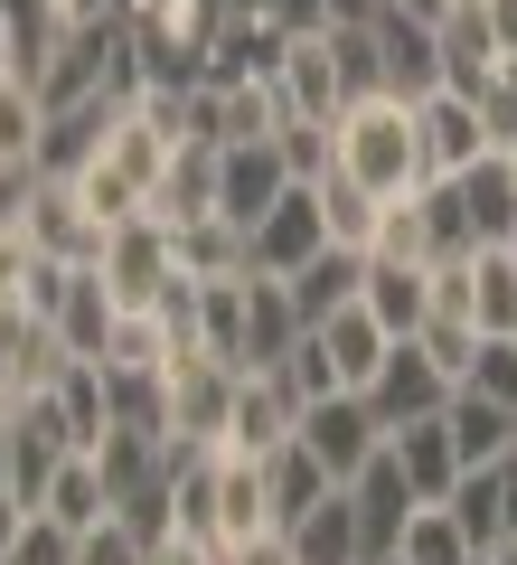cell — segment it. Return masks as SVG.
I'll use <instances>...</instances> for the list:
<instances>
[{
	"label": "cell",
	"instance_id": "cell-30",
	"mask_svg": "<svg viewBox=\"0 0 517 565\" xmlns=\"http://www.w3.org/2000/svg\"><path fill=\"white\" fill-rule=\"evenodd\" d=\"M442 509L461 519V537H471L480 556H498V546H508V500H498V462H489V471H461Z\"/></svg>",
	"mask_w": 517,
	"mask_h": 565
},
{
	"label": "cell",
	"instance_id": "cell-55",
	"mask_svg": "<svg viewBox=\"0 0 517 565\" xmlns=\"http://www.w3.org/2000/svg\"><path fill=\"white\" fill-rule=\"evenodd\" d=\"M498 565H517V537H508V546H498Z\"/></svg>",
	"mask_w": 517,
	"mask_h": 565
},
{
	"label": "cell",
	"instance_id": "cell-19",
	"mask_svg": "<svg viewBox=\"0 0 517 565\" xmlns=\"http://www.w3.org/2000/svg\"><path fill=\"white\" fill-rule=\"evenodd\" d=\"M47 330H57L66 359H95V367H104V349H114V330H122V302L104 292L95 264H76V274H66V302H57V321H47Z\"/></svg>",
	"mask_w": 517,
	"mask_h": 565
},
{
	"label": "cell",
	"instance_id": "cell-8",
	"mask_svg": "<svg viewBox=\"0 0 517 565\" xmlns=\"http://www.w3.org/2000/svg\"><path fill=\"white\" fill-rule=\"evenodd\" d=\"M311 255H330L320 189H282V207H263V226L245 236V274H301Z\"/></svg>",
	"mask_w": 517,
	"mask_h": 565
},
{
	"label": "cell",
	"instance_id": "cell-43",
	"mask_svg": "<svg viewBox=\"0 0 517 565\" xmlns=\"http://www.w3.org/2000/svg\"><path fill=\"white\" fill-rule=\"evenodd\" d=\"M0 565H76V527H57V519H29L20 537H10V556Z\"/></svg>",
	"mask_w": 517,
	"mask_h": 565
},
{
	"label": "cell",
	"instance_id": "cell-56",
	"mask_svg": "<svg viewBox=\"0 0 517 565\" xmlns=\"http://www.w3.org/2000/svg\"><path fill=\"white\" fill-rule=\"evenodd\" d=\"M471 565H498V556H471Z\"/></svg>",
	"mask_w": 517,
	"mask_h": 565
},
{
	"label": "cell",
	"instance_id": "cell-42",
	"mask_svg": "<svg viewBox=\"0 0 517 565\" xmlns=\"http://www.w3.org/2000/svg\"><path fill=\"white\" fill-rule=\"evenodd\" d=\"M480 340H489V330H480V321H423V330H414V349H423V359H433V367H442V377H452V386L471 377Z\"/></svg>",
	"mask_w": 517,
	"mask_h": 565
},
{
	"label": "cell",
	"instance_id": "cell-44",
	"mask_svg": "<svg viewBox=\"0 0 517 565\" xmlns=\"http://www.w3.org/2000/svg\"><path fill=\"white\" fill-rule=\"evenodd\" d=\"M461 386H480V396L517 405V340H480V359H471V377H461Z\"/></svg>",
	"mask_w": 517,
	"mask_h": 565
},
{
	"label": "cell",
	"instance_id": "cell-49",
	"mask_svg": "<svg viewBox=\"0 0 517 565\" xmlns=\"http://www.w3.org/2000/svg\"><path fill=\"white\" fill-rule=\"evenodd\" d=\"M95 20H122V0H57V29H95Z\"/></svg>",
	"mask_w": 517,
	"mask_h": 565
},
{
	"label": "cell",
	"instance_id": "cell-47",
	"mask_svg": "<svg viewBox=\"0 0 517 565\" xmlns=\"http://www.w3.org/2000/svg\"><path fill=\"white\" fill-rule=\"evenodd\" d=\"M480 20H489V39H498V57L517 66V0H480Z\"/></svg>",
	"mask_w": 517,
	"mask_h": 565
},
{
	"label": "cell",
	"instance_id": "cell-26",
	"mask_svg": "<svg viewBox=\"0 0 517 565\" xmlns=\"http://www.w3.org/2000/svg\"><path fill=\"white\" fill-rule=\"evenodd\" d=\"M39 519L76 527V537H85L95 519H114V481H104L95 452H66V462H57V481H47V509H39Z\"/></svg>",
	"mask_w": 517,
	"mask_h": 565
},
{
	"label": "cell",
	"instance_id": "cell-38",
	"mask_svg": "<svg viewBox=\"0 0 517 565\" xmlns=\"http://www.w3.org/2000/svg\"><path fill=\"white\" fill-rule=\"evenodd\" d=\"M226 95V141H273L282 132V85L263 76V85H217Z\"/></svg>",
	"mask_w": 517,
	"mask_h": 565
},
{
	"label": "cell",
	"instance_id": "cell-4",
	"mask_svg": "<svg viewBox=\"0 0 517 565\" xmlns=\"http://www.w3.org/2000/svg\"><path fill=\"white\" fill-rule=\"evenodd\" d=\"M104 292H114L122 311H160V292L180 282V245H170V226L160 217H132V226H114L104 236Z\"/></svg>",
	"mask_w": 517,
	"mask_h": 565
},
{
	"label": "cell",
	"instance_id": "cell-35",
	"mask_svg": "<svg viewBox=\"0 0 517 565\" xmlns=\"http://www.w3.org/2000/svg\"><path fill=\"white\" fill-rule=\"evenodd\" d=\"M198 340H207V359H226V367L245 359V274L198 282Z\"/></svg>",
	"mask_w": 517,
	"mask_h": 565
},
{
	"label": "cell",
	"instance_id": "cell-57",
	"mask_svg": "<svg viewBox=\"0 0 517 565\" xmlns=\"http://www.w3.org/2000/svg\"><path fill=\"white\" fill-rule=\"evenodd\" d=\"M377 565H405V556H377Z\"/></svg>",
	"mask_w": 517,
	"mask_h": 565
},
{
	"label": "cell",
	"instance_id": "cell-46",
	"mask_svg": "<svg viewBox=\"0 0 517 565\" xmlns=\"http://www.w3.org/2000/svg\"><path fill=\"white\" fill-rule=\"evenodd\" d=\"M226 565H292V537L282 527L273 537H245V546H226Z\"/></svg>",
	"mask_w": 517,
	"mask_h": 565
},
{
	"label": "cell",
	"instance_id": "cell-33",
	"mask_svg": "<svg viewBox=\"0 0 517 565\" xmlns=\"http://www.w3.org/2000/svg\"><path fill=\"white\" fill-rule=\"evenodd\" d=\"M39 141H47V104L39 85H0V170H39Z\"/></svg>",
	"mask_w": 517,
	"mask_h": 565
},
{
	"label": "cell",
	"instance_id": "cell-17",
	"mask_svg": "<svg viewBox=\"0 0 517 565\" xmlns=\"http://www.w3.org/2000/svg\"><path fill=\"white\" fill-rule=\"evenodd\" d=\"M358 311L386 330V340H414V330L433 321V264H377V255H367Z\"/></svg>",
	"mask_w": 517,
	"mask_h": 565
},
{
	"label": "cell",
	"instance_id": "cell-20",
	"mask_svg": "<svg viewBox=\"0 0 517 565\" xmlns=\"http://www.w3.org/2000/svg\"><path fill=\"white\" fill-rule=\"evenodd\" d=\"M282 47H292L282 20H217V39H207V85H263V76H282Z\"/></svg>",
	"mask_w": 517,
	"mask_h": 565
},
{
	"label": "cell",
	"instance_id": "cell-51",
	"mask_svg": "<svg viewBox=\"0 0 517 565\" xmlns=\"http://www.w3.org/2000/svg\"><path fill=\"white\" fill-rule=\"evenodd\" d=\"M0 76H29V57H20V39H10V20H0Z\"/></svg>",
	"mask_w": 517,
	"mask_h": 565
},
{
	"label": "cell",
	"instance_id": "cell-13",
	"mask_svg": "<svg viewBox=\"0 0 517 565\" xmlns=\"http://www.w3.org/2000/svg\"><path fill=\"white\" fill-rule=\"evenodd\" d=\"M367 29H377V57H386V95L423 104L442 95V47H433V20H405V10H367Z\"/></svg>",
	"mask_w": 517,
	"mask_h": 565
},
{
	"label": "cell",
	"instance_id": "cell-28",
	"mask_svg": "<svg viewBox=\"0 0 517 565\" xmlns=\"http://www.w3.org/2000/svg\"><path fill=\"white\" fill-rule=\"evenodd\" d=\"M471 321L489 340H517V255L508 245H480L471 255Z\"/></svg>",
	"mask_w": 517,
	"mask_h": 565
},
{
	"label": "cell",
	"instance_id": "cell-23",
	"mask_svg": "<svg viewBox=\"0 0 517 565\" xmlns=\"http://www.w3.org/2000/svg\"><path fill=\"white\" fill-rule=\"evenodd\" d=\"M282 537H292V565H367V537H358V509H348V490H330L320 509H301Z\"/></svg>",
	"mask_w": 517,
	"mask_h": 565
},
{
	"label": "cell",
	"instance_id": "cell-15",
	"mask_svg": "<svg viewBox=\"0 0 517 565\" xmlns=\"http://www.w3.org/2000/svg\"><path fill=\"white\" fill-rule=\"evenodd\" d=\"M282 114H311V122H338L348 114V85H338V57H330V29H292L282 47Z\"/></svg>",
	"mask_w": 517,
	"mask_h": 565
},
{
	"label": "cell",
	"instance_id": "cell-58",
	"mask_svg": "<svg viewBox=\"0 0 517 565\" xmlns=\"http://www.w3.org/2000/svg\"><path fill=\"white\" fill-rule=\"evenodd\" d=\"M508 255H517V236H508Z\"/></svg>",
	"mask_w": 517,
	"mask_h": 565
},
{
	"label": "cell",
	"instance_id": "cell-22",
	"mask_svg": "<svg viewBox=\"0 0 517 565\" xmlns=\"http://www.w3.org/2000/svg\"><path fill=\"white\" fill-rule=\"evenodd\" d=\"M273 490H263V462L245 452H217V546H245V537H273Z\"/></svg>",
	"mask_w": 517,
	"mask_h": 565
},
{
	"label": "cell",
	"instance_id": "cell-9",
	"mask_svg": "<svg viewBox=\"0 0 517 565\" xmlns=\"http://www.w3.org/2000/svg\"><path fill=\"white\" fill-rule=\"evenodd\" d=\"M282 189H292V170H282L273 141H226V151H217V217L226 226L255 236L263 207H282Z\"/></svg>",
	"mask_w": 517,
	"mask_h": 565
},
{
	"label": "cell",
	"instance_id": "cell-34",
	"mask_svg": "<svg viewBox=\"0 0 517 565\" xmlns=\"http://www.w3.org/2000/svg\"><path fill=\"white\" fill-rule=\"evenodd\" d=\"M263 490H273V519L292 527L301 509H320V500H330L338 481H330V471H320V462H311V452H301V444H282L273 462H263Z\"/></svg>",
	"mask_w": 517,
	"mask_h": 565
},
{
	"label": "cell",
	"instance_id": "cell-11",
	"mask_svg": "<svg viewBox=\"0 0 517 565\" xmlns=\"http://www.w3.org/2000/svg\"><path fill=\"white\" fill-rule=\"evenodd\" d=\"M414 132H423V170H433V180H461L471 161H489V122H480V104L452 95V85L414 104Z\"/></svg>",
	"mask_w": 517,
	"mask_h": 565
},
{
	"label": "cell",
	"instance_id": "cell-48",
	"mask_svg": "<svg viewBox=\"0 0 517 565\" xmlns=\"http://www.w3.org/2000/svg\"><path fill=\"white\" fill-rule=\"evenodd\" d=\"M151 565H226V546H198V537H160Z\"/></svg>",
	"mask_w": 517,
	"mask_h": 565
},
{
	"label": "cell",
	"instance_id": "cell-2",
	"mask_svg": "<svg viewBox=\"0 0 517 565\" xmlns=\"http://www.w3.org/2000/svg\"><path fill=\"white\" fill-rule=\"evenodd\" d=\"M386 359H396V340H386V330L367 321L358 302H348V311H330V321H320L311 340L292 349V367H282V377H292L301 405H320V396H367Z\"/></svg>",
	"mask_w": 517,
	"mask_h": 565
},
{
	"label": "cell",
	"instance_id": "cell-21",
	"mask_svg": "<svg viewBox=\"0 0 517 565\" xmlns=\"http://www.w3.org/2000/svg\"><path fill=\"white\" fill-rule=\"evenodd\" d=\"M433 47H442V85H452V95H480V85L508 66V57H498V39H489V20H480V0H452V10H442Z\"/></svg>",
	"mask_w": 517,
	"mask_h": 565
},
{
	"label": "cell",
	"instance_id": "cell-14",
	"mask_svg": "<svg viewBox=\"0 0 517 565\" xmlns=\"http://www.w3.org/2000/svg\"><path fill=\"white\" fill-rule=\"evenodd\" d=\"M348 509H358V537H367V565L377 556H396L405 546V519H414V481H405V462L396 452H377V462L358 471V481H348Z\"/></svg>",
	"mask_w": 517,
	"mask_h": 565
},
{
	"label": "cell",
	"instance_id": "cell-24",
	"mask_svg": "<svg viewBox=\"0 0 517 565\" xmlns=\"http://www.w3.org/2000/svg\"><path fill=\"white\" fill-rule=\"evenodd\" d=\"M386 452L405 462L414 500H452V481H461V452H452V434H442V415H423V424H396V434H386Z\"/></svg>",
	"mask_w": 517,
	"mask_h": 565
},
{
	"label": "cell",
	"instance_id": "cell-18",
	"mask_svg": "<svg viewBox=\"0 0 517 565\" xmlns=\"http://www.w3.org/2000/svg\"><path fill=\"white\" fill-rule=\"evenodd\" d=\"M442 434H452L461 471H489V462H508V452H517V405L480 396V386H452V405H442Z\"/></svg>",
	"mask_w": 517,
	"mask_h": 565
},
{
	"label": "cell",
	"instance_id": "cell-6",
	"mask_svg": "<svg viewBox=\"0 0 517 565\" xmlns=\"http://www.w3.org/2000/svg\"><path fill=\"white\" fill-rule=\"evenodd\" d=\"M104 236H114V226H104L95 207L76 199V180H39L29 226H20L29 255H47V264H104Z\"/></svg>",
	"mask_w": 517,
	"mask_h": 565
},
{
	"label": "cell",
	"instance_id": "cell-37",
	"mask_svg": "<svg viewBox=\"0 0 517 565\" xmlns=\"http://www.w3.org/2000/svg\"><path fill=\"white\" fill-rule=\"evenodd\" d=\"M330 57H338L348 104H358V95H386V57H377V29H367V20H338V29H330Z\"/></svg>",
	"mask_w": 517,
	"mask_h": 565
},
{
	"label": "cell",
	"instance_id": "cell-1",
	"mask_svg": "<svg viewBox=\"0 0 517 565\" xmlns=\"http://www.w3.org/2000/svg\"><path fill=\"white\" fill-rule=\"evenodd\" d=\"M338 180L367 189L377 207L414 199L433 170H423V132H414V104L405 95H358L338 114Z\"/></svg>",
	"mask_w": 517,
	"mask_h": 565
},
{
	"label": "cell",
	"instance_id": "cell-36",
	"mask_svg": "<svg viewBox=\"0 0 517 565\" xmlns=\"http://www.w3.org/2000/svg\"><path fill=\"white\" fill-rule=\"evenodd\" d=\"M396 556H405V565H471L480 546L461 537V519H452L442 500H423L414 519H405V546H396Z\"/></svg>",
	"mask_w": 517,
	"mask_h": 565
},
{
	"label": "cell",
	"instance_id": "cell-7",
	"mask_svg": "<svg viewBox=\"0 0 517 565\" xmlns=\"http://www.w3.org/2000/svg\"><path fill=\"white\" fill-rule=\"evenodd\" d=\"M311 340V321H301L292 282L282 274H245V377H273V367H292V349Z\"/></svg>",
	"mask_w": 517,
	"mask_h": 565
},
{
	"label": "cell",
	"instance_id": "cell-53",
	"mask_svg": "<svg viewBox=\"0 0 517 565\" xmlns=\"http://www.w3.org/2000/svg\"><path fill=\"white\" fill-rule=\"evenodd\" d=\"M226 20H273V0H217Z\"/></svg>",
	"mask_w": 517,
	"mask_h": 565
},
{
	"label": "cell",
	"instance_id": "cell-29",
	"mask_svg": "<svg viewBox=\"0 0 517 565\" xmlns=\"http://www.w3.org/2000/svg\"><path fill=\"white\" fill-rule=\"evenodd\" d=\"M170 245H180V274H189V282H226V274H245V226H226V217H189V226H170Z\"/></svg>",
	"mask_w": 517,
	"mask_h": 565
},
{
	"label": "cell",
	"instance_id": "cell-32",
	"mask_svg": "<svg viewBox=\"0 0 517 565\" xmlns=\"http://www.w3.org/2000/svg\"><path fill=\"white\" fill-rule=\"evenodd\" d=\"M320 226H330V245H338V255H377L386 207L367 199V189H348V180H320Z\"/></svg>",
	"mask_w": 517,
	"mask_h": 565
},
{
	"label": "cell",
	"instance_id": "cell-5",
	"mask_svg": "<svg viewBox=\"0 0 517 565\" xmlns=\"http://www.w3.org/2000/svg\"><path fill=\"white\" fill-rule=\"evenodd\" d=\"M236 386H245V367H226V359L170 367V452H217L226 415H236Z\"/></svg>",
	"mask_w": 517,
	"mask_h": 565
},
{
	"label": "cell",
	"instance_id": "cell-54",
	"mask_svg": "<svg viewBox=\"0 0 517 565\" xmlns=\"http://www.w3.org/2000/svg\"><path fill=\"white\" fill-rule=\"evenodd\" d=\"M498 161H508V180H517V141H508V151H498Z\"/></svg>",
	"mask_w": 517,
	"mask_h": 565
},
{
	"label": "cell",
	"instance_id": "cell-41",
	"mask_svg": "<svg viewBox=\"0 0 517 565\" xmlns=\"http://www.w3.org/2000/svg\"><path fill=\"white\" fill-rule=\"evenodd\" d=\"M151 556H160V546L141 537V527L122 519V509H114V519H95V527L76 537V565H151Z\"/></svg>",
	"mask_w": 517,
	"mask_h": 565
},
{
	"label": "cell",
	"instance_id": "cell-45",
	"mask_svg": "<svg viewBox=\"0 0 517 565\" xmlns=\"http://www.w3.org/2000/svg\"><path fill=\"white\" fill-rule=\"evenodd\" d=\"M29 199H39V170H0V245H20Z\"/></svg>",
	"mask_w": 517,
	"mask_h": 565
},
{
	"label": "cell",
	"instance_id": "cell-39",
	"mask_svg": "<svg viewBox=\"0 0 517 565\" xmlns=\"http://www.w3.org/2000/svg\"><path fill=\"white\" fill-rule=\"evenodd\" d=\"M0 20H10V39H20V57H29V76H20V85H39L47 47L66 39V29H57V0H0Z\"/></svg>",
	"mask_w": 517,
	"mask_h": 565
},
{
	"label": "cell",
	"instance_id": "cell-16",
	"mask_svg": "<svg viewBox=\"0 0 517 565\" xmlns=\"http://www.w3.org/2000/svg\"><path fill=\"white\" fill-rule=\"evenodd\" d=\"M367 405H377V424L396 434V424H423V415H442V405H452V377H442V367L423 359L414 340H396V359L377 367V386H367Z\"/></svg>",
	"mask_w": 517,
	"mask_h": 565
},
{
	"label": "cell",
	"instance_id": "cell-3",
	"mask_svg": "<svg viewBox=\"0 0 517 565\" xmlns=\"http://www.w3.org/2000/svg\"><path fill=\"white\" fill-rule=\"evenodd\" d=\"M292 444L311 452L338 490H348V481L386 452V424H377V405H367V396H320V405H301V434H292Z\"/></svg>",
	"mask_w": 517,
	"mask_h": 565
},
{
	"label": "cell",
	"instance_id": "cell-10",
	"mask_svg": "<svg viewBox=\"0 0 517 565\" xmlns=\"http://www.w3.org/2000/svg\"><path fill=\"white\" fill-rule=\"evenodd\" d=\"M301 434V396H292V377H245L236 386V415H226V444L217 452H245V462H273L282 444Z\"/></svg>",
	"mask_w": 517,
	"mask_h": 565
},
{
	"label": "cell",
	"instance_id": "cell-31",
	"mask_svg": "<svg viewBox=\"0 0 517 565\" xmlns=\"http://www.w3.org/2000/svg\"><path fill=\"white\" fill-rule=\"evenodd\" d=\"M273 151H282V170H292V189H320V180H338V122H311V114H282Z\"/></svg>",
	"mask_w": 517,
	"mask_h": 565
},
{
	"label": "cell",
	"instance_id": "cell-52",
	"mask_svg": "<svg viewBox=\"0 0 517 565\" xmlns=\"http://www.w3.org/2000/svg\"><path fill=\"white\" fill-rule=\"evenodd\" d=\"M386 10H405V20H442L452 0H386Z\"/></svg>",
	"mask_w": 517,
	"mask_h": 565
},
{
	"label": "cell",
	"instance_id": "cell-50",
	"mask_svg": "<svg viewBox=\"0 0 517 565\" xmlns=\"http://www.w3.org/2000/svg\"><path fill=\"white\" fill-rule=\"evenodd\" d=\"M498 500H508V537H517V452L498 462Z\"/></svg>",
	"mask_w": 517,
	"mask_h": 565
},
{
	"label": "cell",
	"instance_id": "cell-12",
	"mask_svg": "<svg viewBox=\"0 0 517 565\" xmlns=\"http://www.w3.org/2000/svg\"><path fill=\"white\" fill-rule=\"evenodd\" d=\"M122 122V95H85V104H57L47 114V141H39V180H85L104 161V132Z\"/></svg>",
	"mask_w": 517,
	"mask_h": 565
},
{
	"label": "cell",
	"instance_id": "cell-25",
	"mask_svg": "<svg viewBox=\"0 0 517 565\" xmlns=\"http://www.w3.org/2000/svg\"><path fill=\"white\" fill-rule=\"evenodd\" d=\"M452 189H461V217H471L480 245H508V236H517V180H508V161H498V151H489V161H471Z\"/></svg>",
	"mask_w": 517,
	"mask_h": 565
},
{
	"label": "cell",
	"instance_id": "cell-27",
	"mask_svg": "<svg viewBox=\"0 0 517 565\" xmlns=\"http://www.w3.org/2000/svg\"><path fill=\"white\" fill-rule=\"evenodd\" d=\"M282 282H292V302H301V321H330V311H348V302H358V282H367V255H338V245H330V255H311V264H301V274H282Z\"/></svg>",
	"mask_w": 517,
	"mask_h": 565
},
{
	"label": "cell",
	"instance_id": "cell-40",
	"mask_svg": "<svg viewBox=\"0 0 517 565\" xmlns=\"http://www.w3.org/2000/svg\"><path fill=\"white\" fill-rule=\"evenodd\" d=\"M377 264H433V226H423V189H414V199H396V207H386V226H377Z\"/></svg>",
	"mask_w": 517,
	"mask_h": 565
}]
</instances>
